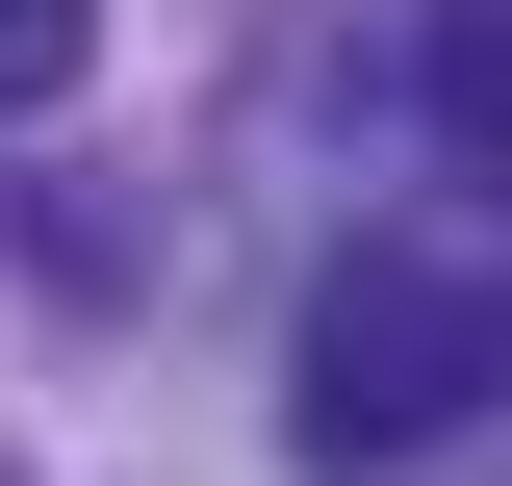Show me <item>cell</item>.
Wrapping results in <instances>:
<instances>
[{"label": "cell", "mask_w": 512, "mask_h": 486, "mask_svg": "<svg viewBox=\"0 0 512 486\" xmlns=\"http://www.w3.org/2000/svg\"><path fill=\"white\" fill-rule=\"evenodd\" d=\"M77 52H103V0H0V103H52Z\"/></svg>", "instance_id": "3957f363"}, {"label": "cell", "mask_w": 512, "mask_h": 486, "mask_svg": "<svg viewBox=\"0 0 512 486\" xmlns=\"http://www.w3.org/2000/svg\"><path fill=\"white\" fill-rule=\"evenodd\" d=\"M512 384V256H461V231H384V256H333V307H308V486H384V461H436L461 410Z\"/></svg>", "instance_id": "6da1fadb"}, {"label": "cell", "mask_w": 512, "mask_h": 486, "mask_svg": "<svg viewBox=\"0 0 512 486\" xmlns=\"http://www.w3.org/2000/svg\"><path fill=\"white\" fill-rule=\"evenodd\" d=\"M436 128H461V154H512V0H461V26H436Z\"/></svg>", "instance_id": "7a4b0ae2"}]
</instances>
